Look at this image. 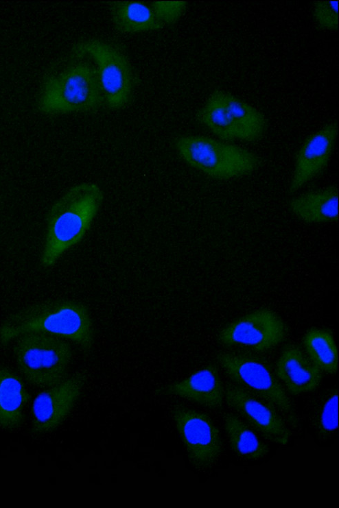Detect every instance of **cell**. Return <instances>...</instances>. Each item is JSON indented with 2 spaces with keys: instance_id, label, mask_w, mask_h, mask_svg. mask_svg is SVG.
<instances>
[{
  "instance_id": "6da1fadb",
  "label": "cell",
  "mask_w": 339,
  "mask_h": 508,
  "mask_svg": "<svg viewBox=\"0 0 339 508\" xmlns=\"http://www.w3.org/2000/svg\"><path fill=\"white\" fill-rule=\"evenodd\" d=\"M28 332H43L70 339L89 352L94 340L93 322L87 307L70 300H54L30 305L10 313L0 324V343Z\"/></svg>"
},
{
  "instance_id": "7a4b0ae2",
  "label": "cell",
  "mask_w": 339,
  "mask_h": 508,
  "mask_svg": "<svg viewBox=\"0 0 339 508\" xmlns=\"http://www.w3.org/2000/svg\"><path fill=\"white\" fill-rule=\"evenodd\" d=\"M104 193L95 183L83 182L69 189L50 208L40 256L45 267L54 265L67 250L78 243L91 228Z\"/></svg>"
},
{
  "instance_id": "3957f363",
  "label": "cell",
  "mask_w": 339,
  "mask_h": 508,
  "mask_svg": "<svg viewBox=\"0 0 339 508\" xmlns=\"http://www.w3.org/2000/svg\"><path fill=\"white\" fill-rule=\"evenodd\" d=\"M104 104L95 66L78 62L45 80L38 108L45 114H65L97 110Z\"/></svg>"
},
{
  "instance_id": "277c9868",
  "label": "cell",
  "mask_w": 339,
  "mask_h": 508,
  "mask_svg": "<svg viewBox=\"0 0 339 508\" xmlns=\"http://www.w3.org/2000/svg\"><path fill=\"white\" fill-rule=\"evenodd\" d=\"M176 149L190 167L218 180L249 175L261 165L253 152L238 145L199 135L178 137Z\"/></svg>"
},
{
  "instance_id": "5b68a950",
  "label": "cell",
  "mask_w": 339,
  "mask_h": 508,
  "mask_svg": "<svg viewBox=\"0 0 339 508\" xmlns=\"http://www.w3.org/2000/svg\"><path fill=\"white\" fill-rule=\"evenodd\" d=\"M13 352L24 378L41 388L52 387L65 379L72 359V350L67 342L43 332L19 336Z\"/></svg>"
},
{
  "instance_id": "8992f818",
  "label": "cell",
  "mask_w": 339,
  "mask_h": 508,
  "mask_svg": "<svg viewBox=\"0 0 339 508\" xmlns=\"http://www.w3.org/2000/svg\"><path fill=\"white\" fill-rule=\"evenodd\" d=\"M216 359L233 382L272 404L294 426L298 424L295 406L268 363L257 356L220 352Z\"/></svg>"
},
{
  "instance_id": "52a82bcc",
  "label": "cell",
  "mask_w": 339,
  "mask_h": 508,
  "mask_svg": "<svg viewBox=\"0 0 339 508\" xmlns=\"http://www.w3.org/2000/svg\"><path fill=\"white\" fill-rule=\"evenodd\" d=\"M73 55L88 56L94 62L105 104L113 110L124 108L129 101L133 87L131 66L127 56L117 47L97 39L78 43Z\"/></svg>"
},
{
  "instance_id": "ba28073f",
  "label": "cell",
  "mask_w": 339,
  "mask_h": 508,
  "mask_svg": "<svg viewBox=\"0 0 339 508\" xmlns=\"http://www.w3.org/2000/svg\"><path fill=\"white\" fill-rule=\"evenodd\" d=\"M172 419L191 465L198 472L213 469L224 450L218 427L206 413L176 405Z\"/></svg>"
},
{
  "instance_id": "9c48e42d",
  "label": "cell",
  "mask_w": 339,
  "mask_h": 508,
  "mask_svg": "<svg viewBox=\"0 0 339 508\" xmlns=\"http://www.w3.org/2000/svg\"><path fill=\"white\" fill-rule=\"evenodd\" d=\"M224 402L265 439L281 445L288 443L291 433L285 420L267 400L229 383L224 387Z\"/></svg>"
},
{
  "instance_id": "30bf717a",
  "label": "cell",
  "mask_w": 339,
  "mask_h": 508,
  "mask_svg": "<svg viewBox=\"0 0 339 508\" xmlns=\"http://www.w3.org/2000/svg\"><path fill=\"white\" fill-rule=\"evenodd\" d=\"M285 335L281 318L273 311L262 309L227 324L219 332L218 339L226 347L241 346L263 352L279 344Z\"/></svg>"
},
{
  "instance_id": "8fae6325",
  "label": "cell",
  "mask_w": 339,
  "mask_h": 508,
  "mask_svg": "<svg viewBox=\"0 0 339 508\" xmlns=\"http://www.w3.org/2000/svg\"><path fill=\"white\" fill-rule=\"evenodd\" d=\"M84 382V376L76 374L40 393L32 407L31 432L41 435L57 428L78 401Z\"/></svg>"
},
{
  "instance_id": "7c38bea8",
  "label": "cell",
  "mask_w": 339,
  "mask_h": 508,
  "mask_svg": "<svg viewBox=\"0 0 339 508\" xmlns=\"http://www.w3.org/2000/svg\"><path fill=\"white\" fill-rule=\"evenodd\" d=\"M338 135L336 121L327 123L310 134L299 149L289 184L294 193L318 176L327 167Z\"/></svg>"
},
{
  "instance_id": "4fadbf2b",
  "label": "cell",
  "mask_w": 339,
  "mask_h": 508,
  "mask_svg": "<svg viewBox=\"0 0 339 508\" xmlns=\"http://www.w3.org/2000/svg\"><path fill=\"white\" fill-rule=\"evenodd\" d=\"M156 393L176 396L212 410L221 409L224 402V386L217 367L213 364L157 389Z\"/></svg>"
},
{
  "instance_id": "5bb4252c",
  "label": "cell",
  "mask_w": 339,
  "mask_h": 508,
  "mask_svg": "<svg viewBox=\"0 0 339 508\" xmlns=\"http://www.w3.org/2000/svg\"><path fill=\"white\" fill-rule=\"evenodd\" d=\"M275 374L292 395L315 390L320 385L323 372L306 353L296 345H288L276 363Z\"/></svg>"
},
{
  "instance_id": "9a60e30c",
  "label": "cell",
  "mask_w": 339,
  "mask_h": 508,
  "mask_svg": "<svg viewBox=\"0 0 339 508\" xmlns=\"http://www.w3.org/2000/svg\"><path fill=\"white\" fill-rule=\"evenodd\" d=\"M30 399L22 379L10 369L0 367V428L12 431L25 420V409Z\"/></svg>"
},
{
  "instance_id": "2e32d148",
  "label": "cell",
  "mask_w": 339,
  "mask_h": 508,
  "mask_svg": "<svg viewBox=\"0 0 339 508\" xmlns=\"http://www.w3.org/2000/svg\"><path fill=\"white\" fill-rule=\"evenodd\" d=\"M292 213L309 223H324L338 219V187L330 185L292 198L288 204Z\"/></svg>"
},
{
  "instance_id": "e0dca14e",
  "label": "cell",
  "mask_w": 339,
  "mask_h": 508,
  "mask_svg": "<svg viewBox=\"0 0 339 508\" xmlns=\"http://www.w3.org/2000/svg\"><path fill=\"white\" fill-rule=\"evenodd\" d=\"M222 422L227 442L235 455L253 461L262 459L268 455V445L238 415L226 412L222 415Z\"/></svg>"
},
{
  "instance_id": "ac0fdd59",
  "label": "cell",
  "mask_w": 339,
  "mask_h": 508,
  "mask_svg": "<svg viewBox=\"0 0 339 508\" xmlns=\"http://www.w3.org/2000/svg\"><path fill=\"white\" fill-rule=\"evenodd\" d=\"M108 9L115 29L121 33L158 30L164 27L151 8L143 2L109 1Z\"/></svg>"
},
{
  "instance_id": "d6986e66",
  "label": "cell",
  "mask_w": 339,
  "mask_h": 508,
  "mask_svg": "<svg viewBox=\"0 0 339 508\" xmlns=\"http://www.w3.org/2000/svg\"><path fill=\"white\" fill-rule=\"evenodd\" d=\"M214 93L229 112L237 130L239 140L255 141L262 137L266 130V120L259 110L230 93Z\"/></svg>"
},
{
  "instance_id": "ffe728a7",
  "label": "cell",
  "mask_w": 339,
  "mask_h": 508,
  "mask_svg": "<svg viewBox=\"0 0 339 508\" xmlns=\"http://www.w3.org/2000/svg\"><path fill=\"white\" fill-rule=\"evenodd\" d=\"M303 344L307 355L321 370L336 374L338 366V348L332 333L323 328H311L304 335Z\"/></svg>"
},
{
  "instance_id": "44dd1931",
  "label": "cell",
  "mask_w": 339,
  "mask_h": 508,
  "mask_svg": "<svg viewBox=\"0 0 339 508\" xmlns=\"http://www.w3.org/2000/svg\"><path fill=\"white\" fill-rule=\"evenodd\" d=\"M338 389H329L314 401L311 408L310 425L320 441L331 439L338 429Z\"/></svg>"
},
{
  "instance_id": "7402d4cb",
  "label": "cell",
  "mask_w": 339,
  "mask_h": 508,
  "mask_svg": "<svg viewBox=\"0 0 339 508\" xmlns=\"http://www.w3.org/2000/svg\"><path fill=\"white\" fill-rule=\"evenodd\" d=\"M198 119L224 140H239L237 130L224 106L213 93L198 113Z\"/></svg>"
},
{
  "instance_id": "603a6c76",
  "label": "cell",
  "mask_w": 339,
  "mask_h": 508,
  "mask_svg": "<svg viewBox=\"0 0 339 508\" xmlns=\"http://www.w3.org/2000/svg\"><path fill=\"white\" fill-rule=\"evenodd\" d=\"M314 16L322 29L336 30L338 21V0L316 1L314 3Z\"/></svg>"
},
{
  "instance_id": "cb8c5ba5",
  "label": "cell",
  "mask_w": 339,
  "mask_h": 508,
  "mask_svg": "<svg viewBox=\"0 0 339 508\" xmlns=\"http://www.w3.org/2000/svg\"><path fill=\"white\" fill-rule=\"evenodd\" d=\"M186 7V1H156L150 5L154 15L163 25L175 23L184 13Z\"/></svg>"
}]
</instances>
